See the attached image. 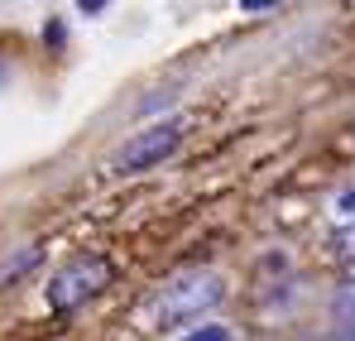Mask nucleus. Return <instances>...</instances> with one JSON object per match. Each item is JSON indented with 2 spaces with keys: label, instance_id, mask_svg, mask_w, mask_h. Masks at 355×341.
Returning <instances> with one entry per match:
<instances>
[{
  "label": "nucleus",
  "instance_id": "1",
  "mask_svg": "<svg viewBox=\"0 0 355 341\" xmlns=\"http://www.w3.org/2000/svg\"><path fill=\"white\" fill-rule=\"evenodd\" d=\"M106 284H111V265H106L101 255H82V260H72L58 279L49 284V308L67 313V308L87 303L92 293H101Z\"/></svg>",
  "mask_w": 355,
  "mask_h": 341
},
{
  "label": "nucleus",
  "instance_id": "2",
  "mask_svg": "<svg viewBox=\"0 0 355 341\" xmlns=\"http://www.w3.org/2000/svg\"><path fill=\"white\" fill-rule=\"evenodd\" d=\"M178 144H182V120L154 125V130H139L135 140H125V149L111 159V169L116 173H144V169H154V164H164Z\"/></svg>",
  "mask_w": 355,
  "mask_h": 341
},
{
  "label": "nucleus",
  "instance_id": "3",
  "mask_svg": "<svg viewBox=\"0 0 355 341\" xmlns=\"http://www.w3.org/2000/svg\"><path fill=\"white\" fill-rule=\"evenodd\" d=\"M211 303H221V279H216V274L178 279V284L164 293V303H159V322H164V327L187 322V317H197V313H202V308H211Z\"/></svg>",
  "mask_w": 355,
  "mask_h": 341
},
{
  "label": "nucleus",
  "instance_id": "4",
  "mask_svg": "<svg viewBox=\"0 0 355 341\" xmlns=\"http://www.w3.org/2000/svg\"><path fill=\"white\" fill-rule=\"evenodd\" d=\"M39 260H44V250H39V245H19L15 255H0V288L15 284L19 274H29V269H34Z\"/></svg>",
  "mask_w": 355,
  "mask_h": 341
},
{
  "label": "nucleus",
  "instance_id": "5",
  "mask_svg": "<svg viewBox=\"0 0 355 341\" xmlns=\"http://www.w3.org/2000/svg\"><path fill=\"white\" fill-rule=\"evenodd\" d=\"M187 341H231V337H226V327H202V332H192Z\"/></svg>",
  "mask_w": 355,
  "mask_h": 341
},
{
  "label": "nucleus",
  "instance_id": "6",
  "mask_svg": "<svg viewBox=\"0 0 355 341\" xmlns=\"http://www.w3.org/2000/svg\"><path fill=\"white\" fill-rule=\"evenodd\" d=\"M336 313H355V284L341 288V298H336Z\"/></svg>",
  "mask_w": 355,
  "mask_h": 341
},
{
  "label": "nucleus",
  "instance_id": "7",
  "mask_svg": "<svg viewBox=\"0 0 355 341\" xmlns=\"http://www.w3.org/2000/svg\"><path fill=\"white\" fill-rule=\"evenodd\" d=\"M336 250H341V255H355V231H341V235H336Z\"/></svg>",
  "mask_w": 355,
  "mask_h": 341
},
{
  "label": "nucleus",
  "instance_id": "8",
  "mask_svg": "<svg viewBox=\"0 0 355 341\" xmlns=\"http://www.w3.org/2000/svg\"><path fill=\"white\" fill-rule=\"evenodd\" d=\"M269 5H279V0H240V10H250V15L254 10H269Z\"/></svg>",
  "mask_w": 355,
  "mask_h": 341
},
{
  "label": "nucleus",
  "instance_id": "9",
  "mask_svg": "<svg viewBox=\"0 0 355 341\" xmlns=\"http://www.w3.org/2000/svg\"><path fill=\"white\" fill-rule=\"evenodd\" d=\"M77 5H82V10H87V15H96V10H101V5H106V0H77Z\"/></svg>",
  "mask_w": 355,
  "mask_h": 341
},
{
  "label": "nucleus",
  "instance_id": "10",
  "mask_svg": "<svg viewBox=\"0 0 355 341\" xmlns=\"http://www.w3.org/2000/svg\"><path fill=\"white\" fill-rule=\"evenodd\" d=\"M341 212H351V217H355V192H346V197H341Z\"/></svg>",
  "mask_w": 355,
  "mask_h": 341
}]
</instances>
